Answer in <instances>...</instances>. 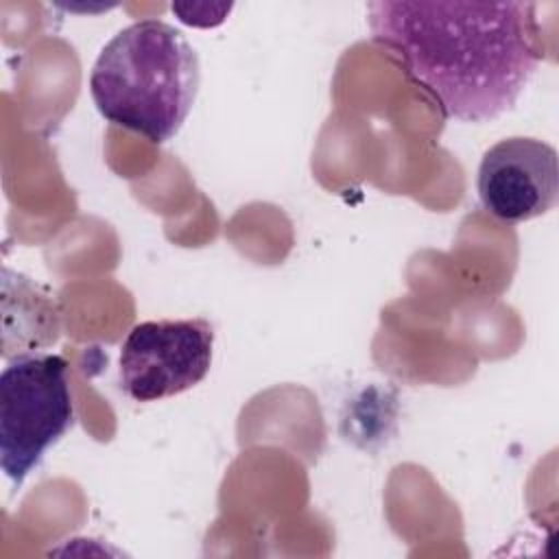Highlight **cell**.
Listing matches in <instances>:
<instances>
[{"label": "cell", "instance_id": "obj_1", "mask_svg": "<svg viewBox=\"0 0 559 559\" xmlns=\"http://www.w3.org/2000/svg\"><path fill=\"white\" fill-rule=\"evenodd\" d=\"M528 2H406L367 4L371 37L404 74L461 122H489L507 114L542 52Z\"/></svg>", "mask_w": 559, "mask_h": 559}, {"label": "cell", "instance_id": "obj_2", "mask_svg": "<svg viewBox=\"0 0 559 559\" xmlns=\"http://www.w3.org/2000/svg\"><path fill=\"white\" fill-rule=\"evenodd\" d=\"M199 79V57L188 39L166 22L140 20L103 46L90 72V94L107 122L164 144L186 122Z\"/></svg>", "mask_w": 559, "mask_h": 559}, {"label": "cell", "instance_id": "obj_4", "mask_svg": "<svg viewBox=\"0 0 559 559\" xmlns=\"http://www.w3.org/2000/svg\"><path fill=\"white\" fill-rule=\"evenodd\" d=\"M214 330L205 319H164L133 325L120 347V386L135 402L179 395L212 365Z\"/></svg>", "mask_w": 559, "mask_h": 559}, {"label": "cell", "instance_id": "obj_5", "mask_svg": "<svg viewBox=\"0 0 559 559\" xmlns=\"http://www.w3.org/2000/svg\"><path fill=\"white\" fill-rule=\"evenodd\" d=\"M476 190L487 214L502 223H524L546 214L559 197L555 146L524 135L496 142L480 159Z\"/></svg>", "mask_w": 559, "mask_h": 559}, {"label": "cell", "instance_id": "obj_3", "mask_svg": "<svg viewBox=\"0 0 559 559\" xmlns=\"http://www.w3.org/2000/svg\"><path fill=\"white\" fill-rule=\"evenodd\" d=\"M74 421L68 362L57 354L17 356L0 373V467L20 485Z\"/></svg>", "mask_w": 559, "mask_h": 559}]
</instances>
